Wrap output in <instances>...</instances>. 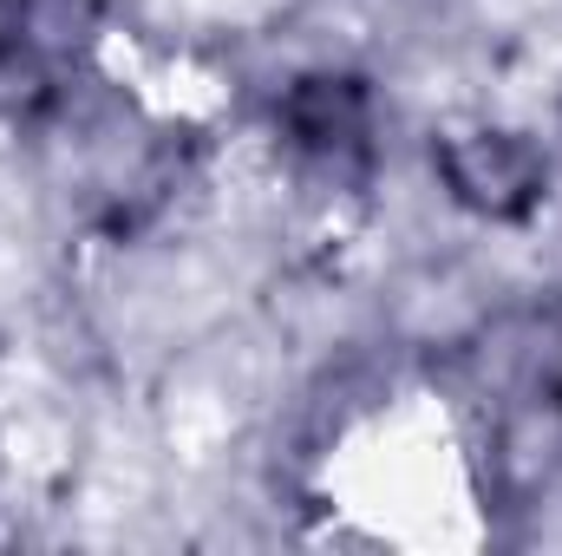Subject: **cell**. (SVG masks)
<instances>
[{"label": "cell", "mask_w": 562, "mask_h": 556, "mask_svg": "<svg viewBox=\"0 0 562 556\" xmlns=\"http://www.w3.org/2000/svg\"><path fill=\"white\" fill-rule=\"evenodd\" d=\"M445 170L458 184V197L484 203V210H524L537 190V157L517 138H464L445 151Z\"/></svg>", "instance_id": "1"}]
</instances>
